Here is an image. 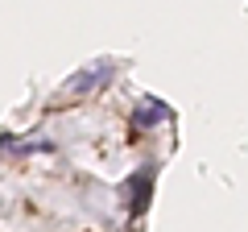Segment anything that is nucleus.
<instances>
[{
	"mask_svg": "<svg viewBox=\"0 0 248 232\" xmlns=\"http://www.w3.org/2000/svg\"><path fill=\"white\" fill-rule=\"evenodd\" d=\"M149 187H153V182H149V170H141V174L128 179V187H124V191H128V212H133V215H141L145 207H149Z\"/></svg>",
	"mask_w": 248,
	"mask_h": 232,
	"instance_id": "obj_1",
	"label": "nucleus"
},
{
	"mask_svg": "<svg viewBox=\"0 0 248 232\" xmlns=\"http://www.w3.org/2000/svg\"><path fill=\"white\" fill-rule=\"evenodd\" d=\"M166 116H170V108L161 104V99H145V104L137 108V125H145V120L153 125V120H166Z\"/></svg>",
	"mask_w": 248,
	"mask_h": 232,
	"instance_id": "obj_2",
	"label": "nucleus"
}]
</instances>
